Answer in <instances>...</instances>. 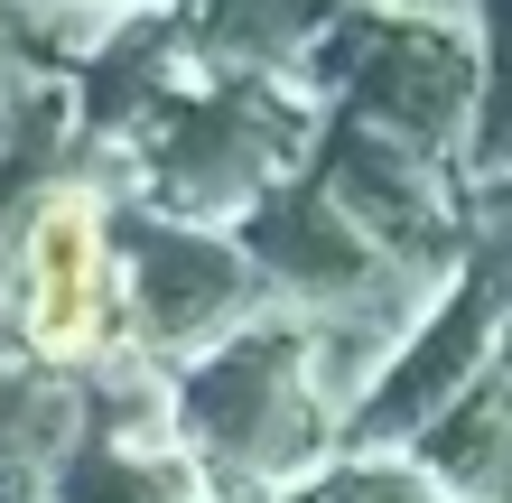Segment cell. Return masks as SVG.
I'll return each mask as SVG.
<instances>
[{"label":"cell","instance_id":"obj_1","mask_svg":"<svg viewBox=\"0 0 512 503\" xmlns=\"http://www.w3.org/2000/svg\"><path fill=\"white\" fill-rule=\"evenodd\" d=\"M103 299H112V243H103V205L84 187L38 196V215L19 233V327L38 354L75 364L103 345Z\"/></svg>","mask_w":512,"mask_h":503}]
</instances>
